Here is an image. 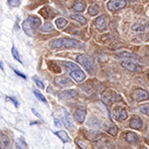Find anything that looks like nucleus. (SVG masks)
Wrapping results in <instances>:
<instances>
[{"label":"nucleus","instance_id":"f257e3e1","mask_svg":"<svg viewBox=\"0 0 149 149\" xmlns=\"http://www.w3.org/2000/svg\"><path fill=\"white\" fill-rule=\"evenodd\" d=\"M50 47L52 49H70V48H84L85 45L81 42L71 39V38H60L55 39L50 43Z\"/></svg>","mask_w":149,"mask_h":149},{"label":"nucleus","instance_id":"f03ea898","mask_svg":"<svg viewBox=\"0 0 149 149\" xmlns=\"http://www.w3.org/2000/svg\"><path fill=\"white\" fill-rule=\"evenodd\" d=\"M65 68L69 72L70 76L74 79L77 83H81L86 79V74L80 69V67L77 66L73 62H65Z\"/></svg>","mask_w":149,"mask_h":149},{"label":"nucleus","instance_id":"7ed1b4c3","mask_svg":"<svg viewBox=\"0 0 149 149\" xmlns=\"http://www.w3.org/2000/svg\"><path fill=\"white\" fill-rule=\"evenodd\" d=\"M77 61L79 64H81V66L85 68L88 72H93L95 69V63H93V60L92 57H88L86 55H81L77 58Z\"/></svg>","mask_w":149,"mask_h":149},{"label":"nucleus","instance_id":"20e7f679","mask_svg":"<svg viewBox=\"0 0 149 149\" xmlns=\"http://www.w3.org/2000/svg\"><path fill=\"white\" fill-rule=\"evenodd\" d=\"M118 95H116L114 92L112 91H105L103 92L102 95V102L105 103V104H111V103L115 102L116 100H118Z\"/></svg>","mask_w":149,"mask_h":149},{"label":"nucleus","instance_id":"39448f33","mask_svg":"<svg viewBox=\"0 0 149 149\" xmlns=\"http://www.w3.org/2000/svg\"><path fill=\"white\" fill-rule=\"evenodd\" d=\"M126 6V0H109L107 3V8L110 11H116Z\"/></svg>","mask_w":149,"mask_h":149},{"label":"nucleus","instance_id":"423d86ee","mask_svg":"<svg viewBox=\"0 0 149 149\" xmlns=\"http://www.w3.org/2000/svg\"><path fill=\"white\" fill-rule=\"evenodd\" d=\"M132 97H133L134 100L136 102H142V100H147L149 97V95L146 91L142 90V88H136L132 92Z\"/></svg>","mask_w":149,"mask_h":149},{"label":"nucleus","instance_id":"0eeeda50","mask_svg":"<svg viewBox=\"0 0 149 149\" xmlns=\"http://www.w3.org/2000/svg\"><path fill=\"white\" fill-rule=\"evenodd\" d=\"M55 84L59 86H62V88H65V86H70L73 85L71 79H69L68 77L66 76H60L55 78Z\"/></svg>","mask_w":149,"mask_h":149},{"label":"nucleus","instance_id":"6e6552de","mask_svg":"<svg viewBox=\"0 0 149 149\" xmlns=\"http://www.w3.org/2000/svg\"><path fill=\"white\" fill-rule=\"evenodd\" d=\"M121 66L129 72H139L141 70L140 67L137 66L136 64H134L131 61H122Z\"/></svg>","mask_w":149,"mask_h":149},{"label":"nucleus","instance_id":"1a4fd4ad","mask_svg":"<svg viewBox=\"0 0 149 149\" xmlns=\"http://www.w3.org/2000/svg\"><path fill=\"white\" fill-rule=\"evenodd\" d=\"M62 119H63L65 125H66L67 128L72 129L74 127V122H73V118L71 117V115L69 114L68 111L66 110H63V115H62Z\"/></svg>","mask_w":149,"mask_h":149},{"label":"nucleus","instance_id":"9d476101","mask_svg":"<svg viewBox=\"0 0 149 149\" xmlns=\"http://www.w3.org/2000/svg\"><path fill=\"white\" fill-rule=\"evenodd\" d=\"M78 95V93L74 90H67L64 91V92L59 93V97L61 98H64V100H69V98H73L74 97Z\"/></svg>","mask_w":149,"mask_h":149},{"label":"nucleus","instance_id":"9b49d317","mask_svg":"<svg viewBox=\"0 0 149 149\" xmlns=\"http://www.w3.org/2000/svg\"><path fill=\"white\" fill-rule=\"evenodd\" d=\"M86 110L85 109H77L76 111H74V119H76V121H78L79 123H83L84 121H85V118H86Z\"/></svg>","mask_w":149,"mask_h":149},{"label":"nucleus","instance_id":"f8f14e48","mask_svg":"<svg viewBox=\"0 0 149 149\" xmlns=\"http://www.w3.org/2000/svg\"><path fill=\"white\" fill-rule=\"evenodd\" d=\"M107 19L104 15L100 16L95 20V26H97L98 30H103V29L107 27Z\"/></svg>","mask_w":149,"mask_h":149},{"label":"nucleus","instance_id":"ddd939ff","mask_svg":"<svg viewBox=\"0 0 149 149\" xmlns=\"http://www.w3.org/2000/svg\"><path fill=\"white\" fill-rule=\"evenodd\" d=\"M114 115L118 120H125L128 116L127 114L126 110L123 109H115L114 110Z\"/></svg>","mask_w":149,"mask_h":149},{"label":"nucleus","instance_id":"4468645a","mask_svg":"<svg viewBox=\"0 0 149 149\" xmlns=\"http://www.w3.org/2000/svg\"><path fill=\"white\" fill-rule=\"evenodd\" d=\"M27 21L33 29H37L41 25V20L38 17H35V16H29Z\"/></svg>","mask_w":149,"mask_h":149},{"label":"nucleus","instance_id":"2eb2a0df","mask_svg":"<svg viewBox=\"0 0 149 149\" xmlns=\"http://www.w3.org/2000/svg\"><path fill=\"white\" fill-rule=\"evenodd\" d=\"M0 145H1V149H10L11 142L6 135H1V138H0Z\"/></svg>","mask_w":149,"mask_h":149},{"label":"nucleus","instance_id":"dca6fc26","mask_svg":"<svg viewBox=\"0 0 149 149\" xmlns=\"http://www.w3.org/2000/svg\"><path fill=\"white\" fill-rule=\"evenodd\" d=\"M129 126L133 129H140L142 127V121H141L140 118L138 117H134L130 120V123H129Z\"/></svg>","mask_w":149,"mask_h":149},{"label":"nucleus","instance_id":"f3484780","mask_svg":"<svg viewBox=\"0 0 149 149\" xmlns=\"http://www.w3.org/2000/svg\"><path fill=\"white\" fill-rule=\"evenodd\" d=\"M74 10L76 12H83L86 8V2L84 0H78L73 6Z\"/></svg>","mask_w":149,"mask_h":149},{"label":"nucleus","instance_id":"a211bd4d","mask_svg":"<svg viewBox=\"0 0 149 149\" xmlns=\"http://www.w3.org/2000/svg\"><path fill=\"white\" fill-rule=\"evenodd\" d=\"M22 27H23L24 32H25L26 34L29 36V37H32V36H33V28L31 27V25L29 24V22H28L27 20L23 22Z\"/></svg>","mask_w":149,"mask_h":149},{"label":"nucleus","instance_id":"6ab92c4d","mask_svg":"<svg viewBox=\"0 0 149 149\" xmlns=\"http://www.w3.org/2000/svg\"><path fill=\"white\" fill-rule=\"evenodd\" d=\"M125 139L126 141H128V142H136V141L138 140V136L136 135L135 133H133V132H128V133H126L125 135Z\"/></svg>","mask_w":149,"mask_h":149},{"label":"nucleus","instance_id":"aec40b11","mask_svg":"<svg viewBox=\"0 0 149 149\" xmlns=\"http://www.w3.org/2000/svg\"><path fill=\"white\" fill-rule=\"evenodd\" d=\"M56 134H57L58 136H59L60 138L62 139V140L64 141V142H69V141H70V137H69L68 133H67L66 131L60 130V131L56 132Z\"/></svg>","mask_w":149,"mask_h":149},{"label":"nucleus","instance_id":"412c9836","mask_svg":"<svg viewBox=\"0 0 149 149\" xmlns=\"http://www.w3.org/2000/svg\"><path fill=\"white\" fill-rule=\"evenodd\" d=\"M71 17L73 18L74 20L78 21L79 23H81V25H85V24L86 23V19L84 17V16L80 15V14H73V15H72Z\"/></svg>","mask_w":149,"mask_h":149},{"label":"nucleus","instance_id":"4be33fe9","mask_svg":"<svg viewBox=\"0 0 149 149\" xmlns=\"http://www.w3.org/2000/svg\"><path fill=\"white\" fill-rule=\"evenodd\" d=\"M67 24H68V21L64 18H59L56 20V25L59 29H64L67 26Z\"/></svg>","mask_w":149,"mask_h":149},{"label":"nucleus","instance_id":"5701e85b","mask_svg":"<svg viewBox=\"0 0 149 149\" xmlns=\"http://www.w3.org/2000/svg\"><path fill=\"white\" fill-rule=\"evenodd\" d=\"M98 11H100V8H98L97 5H93L88 8V14L90 15H97Z\"/></svg>","mask_w":149,"mask_h":149},{"label":"nucleus","instance_id":"b1692460","mask_svg":"<svg viewBox=\"0 0 149 149\" xmlns=\"http://www.w3.org/2000/svg\"><path fill=\"white\" fill-rule=\"evenodd\" d=\"M139 109H140V111L142 112V113H144L145 115H147V116H149V103H146V104L140 105Z\"/></svg>","mask_w":149,"mask_h":149},{"label":"nucleus","instance_id":"393cba45","mask_svg":"<svg viewBox=\"0 0 149 149\" xmlns=\"http://www.w3.org/2000/svg\"><path fill=\"white\" fill-rule=\"evenodd\" d=\"M34 95H36V97H37L39 100H41V102H43L44 103H47V100H46V98H45V97L42 95V93H40L39 92H38V91L34 90Z\"/></svg>","mask_w":149,"mask_h":149},{"label":"nucleus","instance_id":"a878e982","mask_svg":"<svg viewBox=\"0 0 149 149\" xmlns=\"http://www.w3.org/2000/svg\"><path fill=\"white\" fill-rule=\"evenodd\" d=\"M41 30L44 31V32H49V31L53 30V25L50 22H47L42 28H41Z\"/></svg>","mask_w":149,"mask_h":149},{"label":"nucleus","instance_id":"bb28decb","mask_svg":"<svg viewBox=\"0 0 149 149\" xmlns=\"http://www.w3.org/2000/svg\"><path fill=\"white\" fill-rule=\"evenodd\" d=\"M12 55H13V57L15 58L17 61H19L21 63V59H20V56H19V53H18V51L17 50L15 49V47H12Z\"/></svg>","mask_w":149,"mask_h":149},{"label":"nucleus","instance_id":"cd10ccee","mask_svg":"<svg viewBox=\"0 0 149 149\" xmlns=\"http://www.w3.org/2000/svg\"><path fill=\"white\" fill-rule=\"evenodd\" d=\"M107 131H109L111 135H115V134H116V132H117V128H116V126H115L114 124H111V125L109 127Z\"/></svg>","mask_w":149,"mask_h":149},{"label":"nucleus","instance_id":"c85d7f7f","mask_svg":"<svg viewBox=\"0 0 149 149\" xmlns=\"http://www.w3.org/2000/svg\"><path fill=\"white\" fill-rule=\"evenodd\" d=\"M119 57H122V58H133V59H137L138 57H136L135 55H132V54H128V53H121V54L118 55Z\"/></svg>","mask_w":149,"mask_h":149},{"label":"nucleus","instance_id":"c756f323","mask_svg":"<svg viewBox=\"0 0 149 149\" xmlns=\"http://www.w3.org/2000/svg\"><path fill=\"white\" fill-rule=\"evenodd\" d=\"M34 81H35V83H36V85H37L38 86H39L40 88H42V90H44L45 88V86H44V84L39 79L37 78V77H34Z\"/></svg>","mask_w":149,"mask_h":149},{"label":"nucleus","instance_id":"7c9ffc66","mask_svg":"<svg viewBox=\"0 0 149 149\" xmlns=\"http://www.w3.org/2000/svg\"><path fill=\"white\" fill-rule=\"evenodd\" d=\"M9 4H10L11 6L13 7H16L19 5V3H20V0H8Z\"/></svg>","mask_w":149,"mask_h":149},{"label":"nucleus","instance_id":"2f4dec72","mask_svg":"<svg viewBox=\"0 0 149 149\" xmlns=\"http://www.w3.org/2000/svg\"><path fill=\"white\" fill-rule=\"evenodd\" d=\"M77 143L79 144V146L81 148V149H86V144L85 142H83V141H80V140H78L77 141Z\"/></svg>","mask_w":149,"mask_h":149},{"label":"nucleus","instance_id":"473e14b6","mask_svg":"<svg viewBox=\"0 0 149 149\" xmlns=\"http://www.w3.org/2000/svg\"><path fill=\"white\" fill-rule=\"evenodd\" d=\"M54 121H55V125H56L57 127H61V122L58 120L57 118H55V119H54Z\"/></svg>","mask_w":149,"mask_h":149},{"label":"nucleus","instance_id":"72a5a7b5","mask_svg":"<svg viewBox=\"0 0 149 149\" xmlns=\"http://www.w3.org/2000/svg\"><path fill=\"white\" fill-rule=\"evenodd\" d=\"M14 72H15L16 74H18V76H20V77H22L23 79H25L26 78V76H24V74H22V73H20V72H18V71H16V70H14Z\"/></svg>","mask_w":149,"mask_h":149},{"label":"nucleus","instance_id":"f704fd0d","mask_svg":"<svg viewBox=\"0 0 149 149\" xmlns=\"http://www.w3.org/2000/svg\"><path fill=\"white\" fill-rule=\"evenodd\" d=\"M32 111H33V112H34V113H35L36 115H37V116H38V117H39V118H41V116H40V115H39V113H38V112H37V111H36V110H34V109H32Z\"/></svg>","mask_w":149,"mask_h":149},{"label":"nucleus","instance_id":"c9c22d12","mask_svg":"<svg viewBox=\"0 0 149 149\" xmlns=\"http://www.w3.org/2000/svg\"><path fill=\"white\" fill-rule=\"evenodd\" d=\"M16 148H17V149H22V148H21V146L19 145V144H17V145H16Z\"/></svg>","mask_w":149,"mask_h":149},{"label":"nucleus","instance_id":"e433bc0d","mask_svg":"<svg viewBox=\"0 0 149 149\" xmlns=\"http://www.w3.org/2000/svg\"><path fill=\"white\" fill-rule=\"evenodd\" d=\"M147 77H148V80H149V74H147Z\"/></svg>","mask_w":149,"mask_h":149}]
</instances>
